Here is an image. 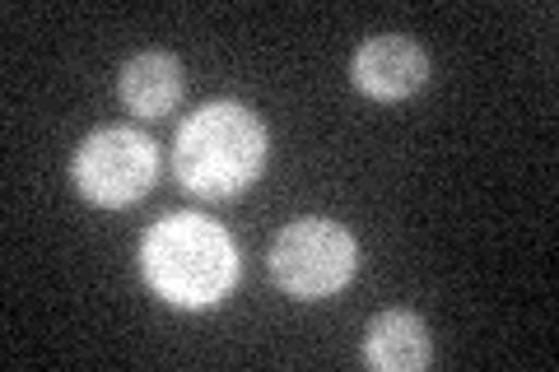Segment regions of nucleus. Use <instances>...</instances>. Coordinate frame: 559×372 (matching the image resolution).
<instances>
[{
  "mask_svg": "<svg viewBox=\"0 0 559 372\" xmlns=\"http://www.w3.org/2000/svg\"><path fill=\"white\" fill-rule=\"evenodd\" d=\"M140 271H145L150 289L173 308L201 312L229 298L238 285V247L224 233V224L205 215H164L140 242Z\"/></svg>",
  "mask_w": 559,
  "mask_h": 372,
  "instance_id": "obj_1",
  "label": "nucleus"
},
{
  "mask_svg": "<svg viewBox=\"0 0 559 372\" xmlns=\"http://www.w3.org/2000/svg\"><path fill=\"white\" fill-rule=\"evenodd\" d=\"M266 168V127L242 103H205L182 121L173 140V172L191 196L229 201L248 191Z\"/></svg>",
  "mask_w": 559,
  "mask_h": 372,
  "instance_id": "obj_2",
  "label": "nucleus"
},
{
  "mask_svg": "<svg viewBox=\"0 0 559 372\" xmlns=\"http://www.w3.org/2000/svg\"><path fill=\"white\" fill-rule=\"evenodd\" d=\"M359 271V242L336 219H294L271 242V279L289 298H326Z\"/></svg>",
  "mask_w": 559,
  "mask_h": 372,
  "instance_id": "obj_3",
  "label": "nucleus"
},
{
  "mask_svg": "<svg viewBox=\"0 0 559 372\" xmlns=\"http://www.w3.org/2000/svg\"><path fill=\"white\" fill-rule=\"evenodd\" d=\"M159 177V149L150 135H140L131 127H103L94 135H84V145L75 154V187L84 201H94L103 209H121L140 201Z\"/></svg>",
  "mask_w": 559,
  "mask_h": 372,
  "instance_id": "obj_4",
  "label": "nucleus"
},
{
  "mask_svg": "<svg viewBox=\"0 0 559 372\" xmlns=\"http://www.w3.org/2000/svg\"><path fill=\"white\" fill-rule=\"evenodd\" d=\"M349 75L364 88L369 98L382 103H396V98H411L419 84L429 80V57L415 38H401V33H378L369 38L355 61H349Z\"/></svg>",
  "mask_w": 559,
  "mask_h": 372,
  "instance_id": "obj_5",
  "label": "nucleus"
},
{
  "mask_svg": "<svg viewBox=\"0 0 559 372\" xmlns=\"http://www.w3.org/2000/svg\"><path fill=\"white\" fill-rule=\"evenodd\" d=\"M364 359H369V368H378V372H419L433 359L429 326L406 308L378 312L369 322V331H364Z\"/></svg>",
  "mask_w": 559,
  "mask_h": 372,
  "instance_id": "obj_6",
  "label": "nucleus"
},
{
  "mask_svg": "<svg viewBox=\"0 0 559 372\" xmlns=\"http://www.w3.org/2000/svg\"><path fill=\"white\" fill-rule=\"evenodd\" d=\"M182 98V65L168 51H140L121 65V103L140 117H164Z\"/></svg>",
  "mask_w": 559,
  "mask_h": 372,
  "instance_id": "obj_7",
  "label": "nucleus"
}]
</instances>
